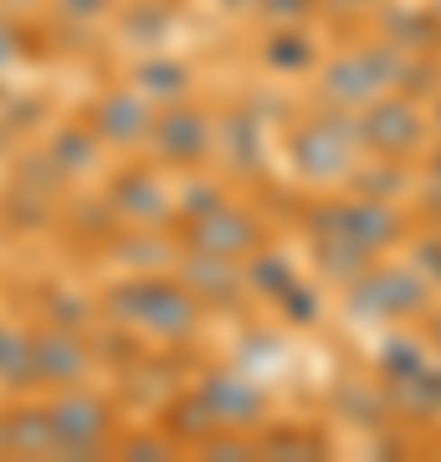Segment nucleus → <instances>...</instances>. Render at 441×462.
Instances as JSON below:
<instances>
[{
	"instance_id": "obj_3",
	"label": "nucleus",
	"mask_w": 441,
	"mask_h": 462,
	"mask_svg": "<svg viewBox=\"0 0 441 462\" xmlns=\"http://www.w3.org/2000/svg\"><path fill=\"white\" fill-rule=\"evenodd\" d=\"M0 447L5 452H21V457H41L57 447V431H51L47 411H11L0 421Z\"/></svg>"
},
{
	"instance_id": "obj_4",
	"label": "nucleus",
	"mask_w": 441,
	"mask_h": 462,
	"mask_svg": "<svg viewBox=\"0 0 441 462\" xmlns=\"http://www.w3.org/2000/svg\"><path fill=\"white\" fill-rule=\"evenodd\" d=\"M36 365H32V334L0 324V385H32Z\"/></svg>"
},
{
	"instance_id": "obj_5",
	"label": "nucleus",
	"mask_w": 441,
	"mask_h": 462,
	"mask_svg": "<svg viewBox=\"0 0 441 462\" xmlns=\"http://www.w3.org/2000/svg\"><path fill=\"white\" fill-rule=\"evenodd\" d=\"M98 124H103L108 139H129V134H139V108H133L129 98H108L103 114H98Z\"/></svg>"
},
{
	"instance_id": "obj_1",
	"label": "nucleus",
	"mask_w": 441,
	"mask_h": 462,
	"mask_svg": "<svg viewBox=\"0 0 441 462\" xmlns=\"http://www.w3.org/2000/svg\"><path fill=\"white\" fill-rule=\"evenodd\" d=\"M47 416L51 431H57V452H87L108 427V411L93 396H57L47 406Z\"/></svg>"
},
{
	"instance_id": "obj_2",
	"label": "nucleus",
	"mask_w": 441,
	"mask_h": 462,
	"mask_svg": "<svg viewBox=\"0 0 441 462\" xmlns=\"http://www.w3.org/2000/svg\"><path fill=\"white\" fill-rule=\"evenodd\" d=\"M32 365H36V380H51V385H72L82 375V345L72 339L67 329H36L32 334Z\"/></svg>"
}]
</instances>
